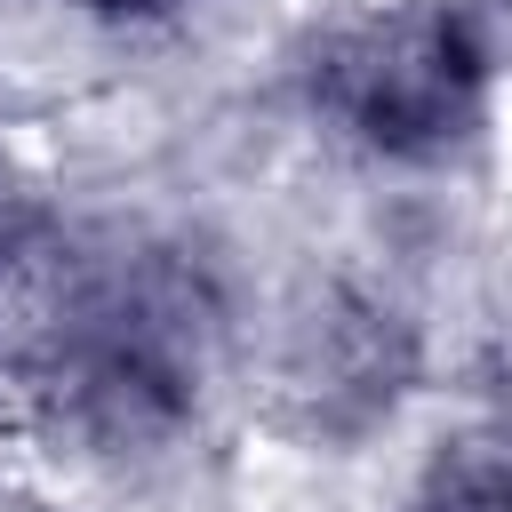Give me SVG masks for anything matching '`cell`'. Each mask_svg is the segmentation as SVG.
Instances as JSON below:
<instances>
[{"mask_svg": "<svg viewBox=\"0 0 512 512\" xmlns=\"http://www.w3.org/2000/svg\"><path fill=\"white\" fill-rule=\"evenodd\" d=\"M456 8L480 32V48L496 56V72H512V0H456Z\"/></svg>", "mask_w": 512, "mask_h": 512, "instance_id": "cell-7", "label": "cell"}, {"mask_svg": "<svg viewBox=\"0 0 512 512\" xmlns=\"http://www.w3.org/2000/svg\"><path fill=\"white\" fill-rule=\"evenodd\" d=\"M408 512H512V424H464L424 448Z\"/></svg>", "mask_w": 512, "mask_h": 512, "instance_id": "cell-4", "label": "cell"}, {"mask_svg": "<svg viewBox=\"0 0 512 512\" xmlns=\"http://www.w3.org/2000/svg\"><path fill=\"white\" fill-rule=\"evenodd\" d=\"M424 376V328L368 280H312L272 336V400L296 440L360 448L392 432Z\"/></svg>", "mask_w": 512, "mask_h": 512, "instance_id": "cell-3", "label": "cell"}, {"mask_svg": "<svg viewBox=\"0 0 512 512\" xmlns=\"http://www.w3.org/2000/svg\"><path fill=\"white\" fill-rule=\"evenodd\" d=\"M80 16H96V24H128V32H144V24H176V16H192V8H208V0H72Z\"/></svg>", "mask_w": 512, "mask_h": 512, "instance_id": "cell-6", "label": "cell"}, {"mask_svg": "<svg viewBox=\"0 0 512 512\" xmlns=\"http://www.w3.org/2000/svg\"><path fill=\"white\" fill-rule=\"evenodd\" d=\"M232 336L224 272L168 232H128L96 248H64L16 328V392L32 424L88 456L136 464L176 448L216 384Z\"/></svg>", "mask_w": 512, "mask_h": 512, "instance_id": "cell-1", "label": "cell"}, {"mask_svg": "<svg viewBox=\"0 0 512 512\" xmlns=\"http://www.w3.org/2000/svg\"><path fill=\"white\" fill-rule=\"evenodd\" d=\"M496 80L504 72L456 0H360L328 16L296 56L304 112L336 144L392 168L464 160L488 136Z\"/></svg>", "mask_w": 512, "mask_h": 512, "instance_id": "cell-2", "label": "cell"}, {"mask_svg": "<svg viewBox=\"0 0 512 512\" xmlns=\"http://www.w3.org/2000/svg\"><path fill=\"white\" fill-rule=\"evenodd\" d=\"M56 256H64L56 248V200H48L40 168L16 144H0V288L48 272Z\"/></svg>", "mask_w": 512, "mask_h": 512, "instance_id": "cell-5", "label": "cell"}]
</instances>
